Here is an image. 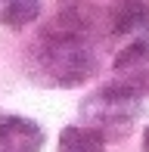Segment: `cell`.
Here are the masks:
<instances>
[{
	"instance_id": "1",
	"label": "cell",
	"mask_w": 149,
	"mask_h": 152,
	"mask_svg": "<svg viewBox=\"0 0 149 152\" xmlns=\"http://www.w3.org/2000/svg\"><path fill=\"white\" fill-rule=\"evenodd\" d=\"M140 109H143L140 87H103L81 102V118L84 127L96 134H112V130L118 134L134 124Z\"/></svg>"
},
{
	"instance_id": "2",
	"label": "cell",
	"mask_w": 149,
	"mask_h": 152,
	"mask_svg": "<svg viewBox=\"0 0 149 152\" xmlns=\"http://www.w3.org/2000/svg\"><path fill=\"white\" fill-rule=\"evenodd\" d=\"M44 65L56 84H78L93 72V56L74 28L53 34L44 47Z\"/></svg>"
},
{
	"instance_id": "3",
	"label": "cell",
	"mask_w": 149,
	"mask_h": 152,
	"mask_svg": "<svg viewBox=\"0 0 149 152\" xmlns=\"http://www.w3.org/2000/svg\"><path fill=\"white\" fill-rule=\"evenodd\" d=\"M44 134L28 118H0V152H37Z\"/></svg>"
},
{
	"instance_id": "4",
	"label": "cell",
	"mask_w": 149,
	"mask_h": 152,
	"mask_svg": "<svg viewBox=\"0 0 149 152\" xmlns=\"http://www.w3.org/2000/svg\"><path fill=\"white\" fill-rule=\"evenodd\" d=\"M149 25V6L143 0H118L112 10V31L115 34H143Z\"/></svg>"
},
{
	"instance_id": "5",
	"label": "cell",
	"mask_w": 149,
	"mask_h": 152,
	"mask_svg": "<svg viewBox=\"0 0 149 152\" xmlns=\"http://www.w3.org/2000/svg\"><path fill=\"white\" fill-rule=\"evenodd\" d=\"M59 152H106L103 134L90 127H65L62 137H59Z\"/></svg>"
},
{
	"instance_id": "6",
	"label": "cell",
	"mask_w": 149,
	"mask_h": 152,
	"mask_svg": "<svg viewBox=\"0 0 149 152\" xmlns=\"http://www.w3.org/2000/svg\"><path fill=\"white\" fill-rule=\"evenodd\" d=\"M40 16V0H0V25L25 28Z\"/></svg>"
},
{
	"instance_id": "7",
	"label": "cell",
	"mask_w": 149,
	"mask_h": 152,
	"mask_svg": "<svg viewBox=\"0 0 149 152\" xmlns=\"http://www.w3.org/2000/svg\"><path fill=\"white\" fill-rule=\"evenodd\" d=\"M143 152H149V127H146V134H143Z\"/></svg>"
}]
</instances>
